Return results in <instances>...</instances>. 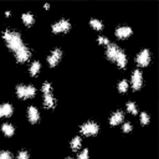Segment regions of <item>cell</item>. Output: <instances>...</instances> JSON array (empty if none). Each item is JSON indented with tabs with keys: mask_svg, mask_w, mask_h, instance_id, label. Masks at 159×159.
I'll use <instances>...</instances> for the list:
<instances>
[{
	"mask_svg": "<svg viewBox=\"0 0 159 159\" xmlns=\"http://www.w3.org/2000/svg\"><path fill=\"white\" fill-rule=\"evenodd\" d=\"M132 29L128 27V26H120L116 30V36L118 39H125V37H129L132 35Z\"/></svg>",
	"mask_w": 159,
	"mask_h": 159,
	"instance_id": "cell-9",
	"label": "cell"
},
{
	"mask_svg": "<svg viewBox=\"0 0 159 159\" xmlns=\"http://www.w3.org/2000/svg\"><path fill=\"white\" fill-rule=\"evenodd\" d=\"M142 84H143V75L139 70H135L132 73V87L134 91H138L140 89Z\"/></svg>",
	"mask_w": 159,
	"mask_h": 159,
	"instance_id": "cell-5",
	"label": "cell"
},
{
	"mask_svg": "<svg viewBox=\"0 0 159 159\" xmlns=\"http://www.w3.org/2000/svg\"><path fill=\"white\" fill-rule=\"evenodd\" d=\"M127 89H128V82H127L125 80L120 81V82L118 83V91H119V92H122V93H124Z\"/></svg>",
	"mask_w": 159,
	"mask_h": 159,
	"instance_id": "cell-21",
	"label": "cell"
},
{
	"mask_svg": "<svg viewBox=\"0 0 159 159\" xmlns=\"http://www.w3.org/2000/svg\"><path fill=\"white\" fill-rule=\"evenodd\" d=\"M0 159H11V154L6 150L0 152Z\"/></svg>",
	"mask_w": 159,
	"mask_h": 159,
	"instance_id": "cell-27",
	"label": "cell"
},
{
	"mask_svg": "<svg viewBox=\"0 0 159 159\" xmlns=\"http://www.w3.org/2000/svg\"><path fill=\"white\" fill-rule=\"evenodd\" d=\"M98 42L99 43H104V45H109V40L107 37H103V36H99L98 37Z\"/></svg>",
	"mask_w": 159,
	"mask_h": 159,
	"instance_id": "cell-28",
	"label": "cell"
},
{
	"mask_svg": "<svg viewBox=\"0 0 159 159\" xmlns=\"http://www.w3.org/2000/svg\"><path fill=\"white\" fill-rule=\"evenodd\" d=\"M150 62V52L149 50H143L138 56H137V63L140 67H147Z\"/></svg>",
	"mask_w": 159,
	"mask_h": 159,
	"instance_id": "cell-6",
	"label": "cell"
},
{
	"mask_svg": "<svg viewBox=\"0 0 159 159\" xmlns=\"http://www.w3.org/2000/svg\"><path fill=\"white\" fill-rule=\"evenodd\" d=\"M27 117H29L30 123H36L40 119V114H39V111L36 109V107L30 106L27 108Z\"/></svg>",
	"mask_w": 159,
	"mask_h": 159,
	"instance_id": "cell-11",
	"label": "cell"
},
{
	"mask_svg": "<svg viewBox=\"0 0 159 159\" xmlns=\"http://www.w3.org/2000/svg\"><path fill=\"white\" fill-rule=\"evenodd\" d=\"M80 147H81V138L80 137H75L72 140H71V148H72V150H77V149H80Z\"/></svg>",
	"mask_w": 159,
	"mask_h": 159,
	"instance_id": "cell-19",
	"label": "cell"
},
{
	"mask_svg": "<svg viewBox=\"0 0 159 159\" xmlns=\"http://www.w3.org/2000/svg\"><path fill=\"white\" fill-rule=\"evenodd\" d=\"M1 130H2V133H4L5 135H7V137L12 135L14 132H15L14 127H12L11 124H9V123H4V124L1 125Z\"/></svg>",
	"mask_w": 159,
	"mask_h": 159,
	"instance_id": "cell-16",
	"label": "cell"
},
{
	"mask_svg": "<svg viewBox=\"0 0 159 159\" xmlns=\"http://www.w3.org/2000/svg\"><path fill=\"white\" fill-rule=\"evenodd\" d=\"M21 19H22V21H24V24L26 25V26H30V25H32L34 24V15L32 14H30V12H25V14H22V16H21Z\"/></svg>",
	"mask_w": 159,
	"mask_h": 159,
	"instance_id": "cell-17",
	"label": "cell"
},
{
	"mask_svg": "<svg viewBox=\"0 0 159 159\" xmlns=\"http://www.w3.org/2000/svg\"><path fill=\"white\" fill-rule=\"evenodd\" d=\"M2 37H4V40H5L6 45H7V47H9L11 51H14V52H16L17 50H20L21 47L25 46L24 42H22V40H21V36H20L17 32H15V31L5 30L4 34H2Z\"/></svg>",
	"mask_w": 159,
	"mask_h": 159,
	"instance_id": "cell-1",
	"label": "cell"
},
{
	"mask_svg": "<svg viewBox=\"0 0 159 159\" xmlns=\"http://www.w3.org/2000/svg\"><path fill=\"white\" fill-rule=\"evenodd\" d=\"M130 130H132V125H130L129 123H124V125H123V132L128 133V132H130Z\"/></svg>",
	"mask_w": 159,
	"mask_h": 159,
	"instance_id": "cell-29",
	"label": "cell"
},
{
	"mask_svg": "<svg viewBox=\"0 0 159 159\" xmlns=\"http://www.w3.org/2000/svg\"><path fill=\"white\" fill-rule=\"evenodd\" d=\"M70 27H71V24L67 20L62 19V20H60V21H57L56 24L52 25V32H55V34L67 32L70 30Z\"/></svg>",
	"mask_w": 159,
	"mask_h": 159,
	"instance_id": "cell-4",
	"label": "cell"
},
{
	"mask_svg": "<svg viewBox=\"0 0 159 159\" xmlns=\"http://www.w3.org/2000/svg\"><path fill=\"white\" fill-rule=\"evenodd\" d=\"M89 24H91V26L94 29V30H102L103 29V24L99 21V20H97V19H92L91 21H89Z\"/></svg>",
	"mask_w": 159,
	"mask_h": 159,
	"instance_id": "cell-20",
	"label": "cell"
},
{
	"mask_svg": "<svg viewBox=\"0 0 159 159\" xmlns=\"http://www.w3.org/2000/svg\"><path fill=\"white\" fill-rule=\"evenodd\" d=\"M127 109H128V112H130L132 114H137V113H138L137 106H135L133 102H128V103H127Z\"/></svg>",
	"mask_w": 159,
	"mask_h": 159,
	"instance_id": "cell-22",
	"label": "cell"
},
{
	"mask_svg": "<svg viewBox=\"0 0 159 159\" xmlns=\"http://www.w3.org/2000/svg\"><path fill=\"white\" fill-rule=\"evenodd\" d=\"M16 94L19 98L21 99H26V98H31L36 94V89L34 86H17L16 87Z\"/></svg>",
	"mask_w": 159,
	"mask_h": 159,
	"instance_id": "cell-2",
	"label": "cell"
},
{
	"mask_svg": "<svg viewBox=\"0 0 159 159\" xmlns=\"http://www.w3.org/2000/svg\"><path fill=\"white\" fill-rule=\"evenodd\" d=\"M118 51H119V48L117 47V45H114V43L107 45V51H106V53H107L108 60H109V61H114V60H116V56H117V53H118Z\"/></svg>",
	"mask_w": 159,
	"mask_h": 159,
	"instance_id": "cell-10",
	"label": "cell"
},
{
	"mask_svg": "<svg viewBox=\"0 0 159 159\" xmlns=\"http://www.w3.org/2000/svg\"><path fill=\"white\" fill-rule=\"evenodd\" d=\"M123 119H124V114H123V112L118 111V112L113 113L112 117L109 118V124H111V125H117V124H119Z\"/></svg>",
	"mask_w": 159,
	"mask_h": 159,
	"instance_id": "cell-13",
	"label": "cell"
},
{
	"mask_svg": "<svg viewBox=\"0 0 159 159\" xmlns=\"http://www.w3.org/2000/svg\"><path fill=\"white\" fill-rule=\"evenodd\" d=\"M30 50L26 47V46H24V47H21L20 50H17L16 52H15V56H16V61L17 62H26L29 58H30Z\"/></svg>",
	"mask_w": 159,
	"mask_h": 159,
	"instance_id": "cell-7",
	"label": "cell"
},
{
	"mask_svg": "<svg viewBox=\"0 0 159 159\" xmlns=\"http://www.w3.org/2000/svg\"><path fill=\"white\" fill-rule=\"evenodd\" d=\"M61 57H62V51H61L60 48H55V50L51 52V55L48 56L47 62H48V65H50L51 67H55V66L60 62Z\"/></svg>",
	"mask_w": 159,
	"mask_h": 159,
	"instance_id": "cell-8",
	"label": "cell"
},
{
	"mask_svg": "<svg viewBox=\"0 0 159 159\" xmlns=\"http://www.w3.org/2000/svg\"><path fill=\"white\" fill-rule=\"evenodd\" d=\"M43 104H45V107L48 108V109H52V108L55 107L56 102H55V98H53L52 93H46V94H43Z\"/></svg>",
	"mask_w": 159,
	"mask_h": 159,
	"instance_id": "cell-15",
	"label": "cell"
},
{
	"mask_svg": "<svg viewBox=\"0 0 159 159\" xmlns=\"http://www.w3.org/2000/svg\"><path fill=\"white\" fill-rule=\"evenodd\" d=\"M12 114V106L9 103L0 104V118L2 117H10Z\"/></svg>",
	"mask_w": 159,
	"mask_h": 159,
	"instance_id": "cell-14",
	"label": "cell"
},
{
	"mask_svg": "<svg viewBox=\"0 0 159 159\" xmlns=\"http://www.w3.org/2000/svg\"><path fill=\"white\" fill-rule=\"evenodd\" d=\"M51 83L50 82H45L43 84H42V92H43V94H46V93H51Z\"/></svg>",
	"mask_w": 159,
	"mask_h": 159,
	"instance_id": "cell-24",
	"label": "cell"
},
{
	"mask_svg": "<svg viewBox=\"0 0 159 159\" xmlns=\"http://www.w3.org/2000/svg\"><path fill=\"white\" fill-rule=\"evenodd\" d=\"M78 159H88V149H83L78 154Z\"/></svg>",
	"mask_w": 159,
	"mask_h": 159,
	"instance_id": "cell-26",
	"label": "cell"
},
{
	"mask_svg": "<svg viewBox=\"0 0 159 159\" xmlns=\"http://www.w3.org/2000/svg\"><path fill=\"white\" fill-rule=\"evenodd\" d=\"M140 123H142L143 125H145V124L149 123V116H148L145 112L140 113Z\"/></svg>",
	"mask_w": 159,
	"mask_h": 159,
	"instance_id": "cell-23",
	"label": "cell"
},
{
	"mask_svg": "<svg viewBox=\"0 0 159 159\" xmlns=\"http://www.w3.org/2000/svg\"><path fill=\"white\" fill-rule=\"evenodd\" d=\"M40 68H41V65H40V62H37V61H34V62L31 63L30 68H29V71H30V75H31V76H36V75L39 73Z\"/></svg>",
	"mask_w": 159,
	"mask_h": 159,
	"instance_id": "cell-18",
	"label": "cell"
},
{
	"mask_svg": "<svg viewBox=\"0 0 159 159\" xmlns=\"http://www.w3.org/2000/svg\"><path fill=\"white\" fill-rule=\"evenodd\" d=\"M98 130H99V127L94 122H87L81 127V132L84 135H94L98 133Z\"/></svg>",
	"mask_w": 159,
	"mask_h": 159,
	"instance_id": "cell-3",
	"label": "cell"
},
{
	"mask_svg": "<svg viewBox=\"0 0 159 159\" xmlns=\"http://www.w3.org/2000/svg\"><path fill=\"white\" fill-rule=\"evenodd\" d=\"M66 159H72V158H66Z\"/></svg>",
	"mask_w": 159,
	"mask_h": 159,
	"instance_id": "cell-30",
	"label": "cell"
},
{
	"mask_svg": "<svg viewBox=\"0 0 159 159\" xmlns=\"http://www.w3.org/2000/svg\"><path fill=\"white\" fill-rule=\"evenodd\" d=\"M114 61L117 62V65H118L120 68H124V67H125V65H127V56H125V53H124L120 48H119V51H118V53H117Z\"/></svg>",
	"mask_w": 159,
	"mask_h": 159,
	"instance_id": "cell-12",
	"label": "cell"
},
{
	"mask_svg": "<svg viewBox=\"0 0 159 159\" xmlns=\"http://www.w3.org/2000/svg\"><path fill=\"white\" fill-rule=\"evenodd\" d=\"M17 159H29V153L26 150H21L17 154Z\"/></svg>",
	"mask_w": 159,
	"mask_h": 159,
	"instance_id": "cell-25",
	"label": "cell"
}]
</instances>
